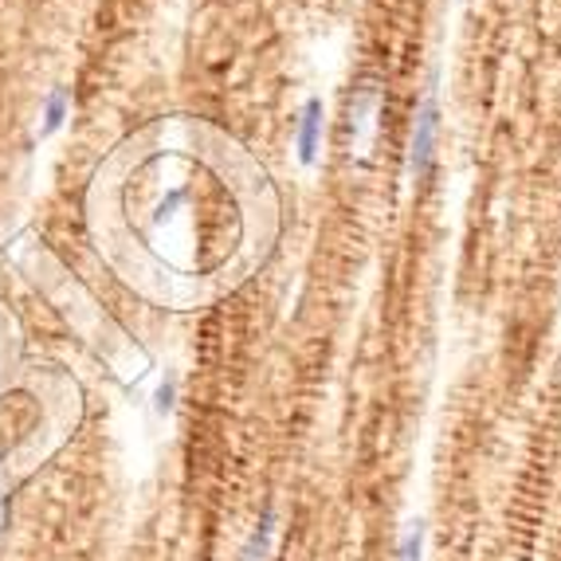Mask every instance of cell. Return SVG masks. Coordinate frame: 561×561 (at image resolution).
<instances>
[{
	"mask_svg": "<svg viewBox=\"0 0 561 561\" xmlns=\"http://www.w3.org/2000/svg\"><path fill=\"white\" fill-rule=\"evenodd\" d=\"M436 138H440V99L436 87L424 94L416 122H412V141H409V178L428 181L432 165H436Z\"/></svg>",
	"mask_w": 561,
	"mask_h": 561,
	"instance_id": "6da1fadb",
	"label": "cell"
},
{
	"mask_svg": "<svg viewBox=\"0 0 561 561\" xmlns=\"http://www.w3.org/2000/svg\"><path fill=\"white\" fill-rule=\"evenodd\" d=\"M319 138H322V99H307L299 118V161L314 165L319 158Z\"/></svg>",
	"mask_w": 561,
	"mask_h": 561,
	"instance_id": "7a4b0ae2",
	"label": "cell"
},
{
	"mask_svg": "<svg viewBox=\"0 0 561 561\" xmlns=\"http://www.w3.org/2000/svg\"><path fill=\"white\" fill-rule=\"evenodd\" d=\"M67 118V91L56 87V91L47 94V114H44V134H56Z\"/></svg>",
	"mask_w": 561,
	"mask_h": 561,
	"instance_id": "3957f363",
	"label": "cell"
},
{
	"mask_svg": "<svg viewBox=\"0 0 561 561\" xmlns=\"http://www.w3.org/2000/svg\"><path fill=\"white\" fill-rule=\"evenodd\" d=\"M397 561H424V523H412L401 550H397Z\"/></svg>",
	"mask_w": 561,
	"mask_h": 561,
	"instance_id": "277c9868",
	"label": "cell"
},
{
	"mask_svg": "<svg viewBox=\"0 0 561 561\" xmlns=\"http://www.w3.org/2000/svg\"><path fill=\"white\" fill-rule=\"evenodd\" d=\"M173 389H178V385H173V377H165V385L158 389V409L161 412H165L169 404H173Z\"/></svg>",
	"mask_w": 561,
	"mask_h": 561,
	"instance_id": "5b68a950",
	"label": "cell"
}]
</instances>
